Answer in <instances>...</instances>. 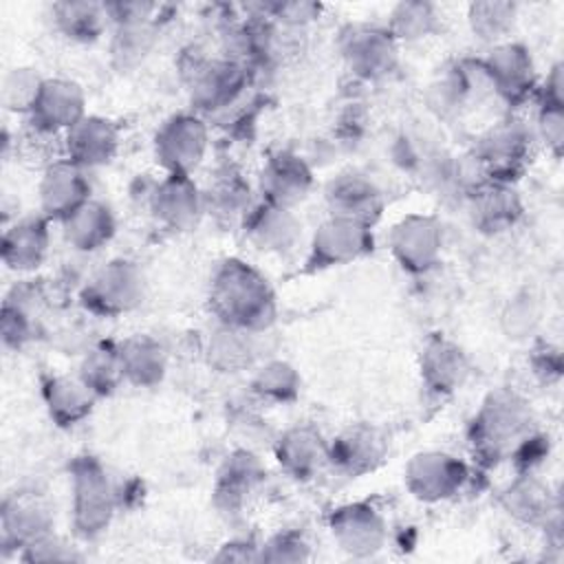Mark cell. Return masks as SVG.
Returning a JSON list of instances; mask_svg holds the SVG:
<instances>
[{
    "mask_svg": "<svg viewBox=\"0 0 564 564\" xmlns=\"http://www.w3.org/2000/svg\"><path fill=\"white\" fill-rule=\"evenodd\" d=\"M212 311L229 328L260 330L273 322L275 297L267 280L240 260H227L214 275Z\"/></svg>",
    "mask_w": 564,
    "mask_h": 564,
    "instance_id": "cell-1",
    "label": "cell"
},
{
    "mask_svg": "<svg viewBox=\"0 0 564 564\" xmlns=\"http://www.w3.org/2000/svg\"><path fill=\"white\" fill-rule=\"evenodd\" d=\"M115 509V491L104 467L95 458H82L73 467V524L84 538L101 533Z\"/></svg>",
    "mask_w": 564,
    "mask_h": 564,
    "instance_id": "cell-2",
    "label": "cell"
},
{
    "mask_svg": "<svg viewBox=\"0 0 564 564\" xmlns=\"http://www.w3.org/2000/svg\"><path fill=\"white\" fill-rule=\"evenodd\" d=\"M143 300V273L128 260H112L101 267L84 291L88 308L101 315L132 311Z\"/></svg>",
    "mask_w": 564,
    "mask_h": 564,
    "instance_id": "cell-3",
    "label": "cell"
},
{
    "mask_svg": "<svg viewBox=\"0 0 564 564\" xmlns=\"http://www.w3.org/2000/svg\"><path fill=\"white\" fill-rule=\"evenodd\" d=\"M207 150V128L194 115H174L154 139V152L167 174H189Z\"/></svg>",
    "mask_w": 564,
    "mask_h": 564,
    "instance_id": "cell-4",
    "label": "cell"
},
{
    "mask_svg": "<svg viewBox=\"0 0 564 564\" xmlns=\"http://www.w3.org/2000/svg\"><path fill=\"white\" fill-rule=\"evenodd\" d=\"M372 247L370 227L350 218L330 216L313 236L311 245V264L313 267H333L357 260Z\"/></svg>",
    "mask_w": 564,
    "mask_h": 564,
    "instance_id": "cell-5",
    "label": "cell"
},
{
    "mask_svg": "<svg viewBox=\"0 0 564 564\" xmlns=\"http://www.w3.org/2000/svg\"><path fill=\"white\" fill-rule=\"evenodd\" d=\"M443 231L436 218L410 214L401 218L390 234V249L403 269L425 271L441 253Z\"/></svg>",
    "mask_w": 564,
    "mask_h": 564,
    "instance_id": "cell-6",
    "label": "cell"
},
{
    "mask_svg": "<svg viewBox=\"0 0 564 564\" xmlns=\"http://www.w3.org/2000/svg\"><path fill=\"white\" fill-rule=\"evenodd\" d=\"M84 117V93L68 79H44L29 110L35 130L46 134L68 132Z\"/></svg>",
    "mask_w": 564,
    "mask_h": 564,
    "instance_id": "cell-7",
    "label": "cell"
},
{
    "mask_svg": "<svg viewBox=\"0 0 564 564\" xmlns=\"http://www.w3.org/2000/svg\"><path fill=\"white\" fill-rule=\"evenodd\" d=\"M467 469L465 465L443 452H425L416 454L408 469H405V482L408 489L421 498V500H443L456 494L465 482Z\"/></svg>",
    "mask_w": 564,
    "mask_h": 564,
    "instance_id": "cell-8",
    "label": "cell"
},
{
    "mask_svg": "<svg viewBox=\"0 0 564 564\" xmlns=\"http://www.w3.org/2000/svg\"><path fill=\"white\" fill-rule=\"evenodd\" d=\"M90 200V183L84 167L73 161L53 163L40 181V207L44 216L66 220L84 203Z\"/></svg>",
    "mask_w": 564,
    "mask_h": 564,
    "instance_id": "cell-9",
    "label": "cell"
},
{
    "mask_svg": "<svg viewBox=\"0 0 564 564\" xmlns=\"http://www.w3.org/2000/svg\"><path fill=\"white\" fill-rule=\"evenodd\" d=\"M311 183L313 176L308 165L291 152H280L269 159L260 172V192L264 200L286 209L306 198Z\"/></svg>",
    "mask_w": 564,
    "mask_h": 564,
    "instance_id": "cell-10",
    "label": "cell"
},
{
    "mask_svg": "<svg viewBox=\"0 0 564 564\" xmlns=\"http://www.w3.org/2000/svg\"><path fill=\"white\" fill-rule=\"evenodd\" d=\"M344 57L352 73L361 77H381L397 62V46L390 31L357 26L344 35Z\"/></svg>",
    "mask_w": 564,
    "mask_h": 564,
    "instance_id": "cell-11",
    "label": "cell"
},
{
    "mask_svg": "<svg viewBox=\"0 0 564 564\" xmlns=\"http://www.w3.org/2000/svg\"><path fill=\"white\" fill-rule=\"evenodd\" d=\"M326 200L333 209V216L350 218L361 225H372L383 207L379 187L357 172L339 174L326 187Z\"/></svg>",
    "mask_w": 564,
    "mask_h": 564,
    "instance_id": "cell-12",
    "label": "cell"
},
{
    "mask_svg": "<svg viewBox=\"0 0 564 564\" xmlns=\"http://www.w3.org/2000/svg\"><path fill=\"white\" fill-rule=\"evenodd\" d=\"M152 214L170 229H187L203 209V196L189 174H167L152 192Z\"/></svg>",
    "mask_w": 564,
    "mask_h": 564,
    "instance_id": "cell-13",
    "label": "cell"
},
{
    "mask_svg": "<svg viewBox=\"0 0 564 564\" xmlns=\"http://www.w3.org/2000/svg\"><path fill=\"white\" fill-rule=\"evenodd\" d=\"M119 145V134L112 121L104 117H84L66 132V154L79 167L108 163Z\"/></svg>",
    "mask_w": 564,
    "mask_h": 564,
    "instance_id": "cell-14",
    "label": "cell"
},
{
    "mask_svg": "<svg viewBox=\"0 0 564 564\" xmlns=\"http://www.w3.org/2000/svg\"><path fill=\"white\" fill-rule=\"evenodd\" d=\"M48 251V225L42 218L15 220L2 234V262L13 271H31Z\"/></svg>",
    "mask_w": 564,
    "mask_h": 564,
    "instance_id": "cell-15",
    "label": "cell"
},
{
    "mask_svg": "<svg viewBox=\"0 0 564 564\" xmlns=\"http://www.w3.org/2000/svg\"><path fill=\"white\" fill-rule=\"evenodd\" d=\"M333 535L344 551L368 555L381 549L386 531L381 518L370 507L350 505L333 516Z\"/></svg>",
    "mask_w": 564,
    "mask_h": 564,
    "instance_id": "cell-16",
    "label": "cell"
},
{
    "mask_svg": "<svg viewBox=\"0 0 564 564\" xmlns=\"http://www.w3.org/2000/svg\"><path fill=\"white\" fill-rule=\"evenodd\" d=\"M300 229L302 227L297 218L286 207L264 203L247 216V234L251 242L262 251H291L300 240Z\"/></svg>",
    "mask_w": 564,
    "mask_h": 564,
    "instance_id": "cell-17",
    "label": "cell"
},
{
    "mask_svg": "<svg viewBox=\"0 0 564 564\" xmlns=\"http://www.w3.org/2000/svg\"><path fill=\"white\" fill-rule=\"evenodd\" d=\"M245 88V70L236 62H209L194 73L192 101L203 110L229 106Z\"/></svg>",
    "mask_w": 564,
    "mask_h": 564,
    "instance_id": "cell-18",
    "label": "cell"
},
{
    "mask_svg": "<svg viewBox=\"0 0 564 564\" xmlns=\"http://www.w3.org/2000/svg\"><path fill=\"white\" fill-rule=\"evenodd\" d=\"M485 75L500 95L518 99L533 84V62L520 44H500L489 53Z\"/></svg>",
    "mask_w": 564,
    "mask_h": 564,
    "instance_id": "cell-19",
    "label": "cell"
},
{
    "mask_svg": "<svg viewBox=\"0 0 564 564\" xmlns=\"http://www.w3.org/2000/svg\"><path fill=\"white\" fill-rule=\"evenodd\" d=\"M527 141V130L513 121H507L502 126L491 128L480 139L476 159L489 174H505L524 159Z\"/></svg>",
    "mask_w": 564,
    "mask_h": 564,
    "instance_id": "cell-20",
    "label": "cell"
},
{
    "mask_svg": "<svg viewBox=\"0 0 564 564\" xmlns=\"http://www.w3.org/2000/svg\"><path fill=\"white\" fill-rule=\"evenodd\" d=\"M62 225L68 245L79 251H95L115 234V218L110 209L97 200L84 203L75 214L62 220Z\"/></svg>",
    "mask_w": 564,
    "mask_h": 564,
    "instance_id": "cell-21",
    "label": "cell"
},
{
    "mask_svg": "<svg viewBox=\"0 0 564 564\" xmlns=\"http://www.w3.org/2000/svg\"><path fill=\"white\" fill-rule=\"evenodd\" d=\"M95 397L97 394L84 383L82 377H53L44 386L46 408L59 425H73L82 421L90 412Z\"/></svg>",
    "mask_w": 564,
    "mask_h": 564,
    "instance_id": "cell-22",
    "label": "cell"
},
{
    "mask_svg": "<svg viewBox=\"0 0 564 564\" xmlns=\"http://www.w3.org/2000/svg\"><path fill=\"white\" fill-rule=\"evenodd\" d=\"M421 372L432 390L449 392L467 377V359L458 346L445 339H434L423 352Z\"/></svg>",
    "mask_w": 564,
    "mask_h": 564,
    "instance_id": "cell-23",
    "label": "cell"
},
{
    "mask_svg": "<svg viewBox=\"0 0 564 564\" xmlns=\"http://www.w3.org/2000/svg\"><path fill=\"white\" fill-rule=\"evenodd\" d=\"M324 458H328V449L308 427L289 430L278 443V460L295 478L313 476Z\"/></svg>",
    "mask_w": 564,
    "mask_h": 564,
    "instance_id": "cell-24",
    "label": "cell"
},
{
    "mask_svg": "<svg viewBox=\"0 0 564 564\" xmlns=\"http://www.w3.org/2000/svg\"><path fill=\"white\" fill-rule=\"evenodd\" d=\"M51 518L46 509L35 500H7L2 511V538L4 544L13 542L20 546H31L33 542L48 535Z\"/></svg>",
    "mask_w": 564,
    "mask_h": 564,
    "instance_id": "cell-25",
    "label": "cell"
},
{
    "mask_svg": "<svg viewBox=\"0 0 564 564\" xmlns=\"http://www.w3.org/2000/svg\"><path fill=\"white\" fill-rule=\"evenodd\" d=\"M123 379L134 386H154L165 375V352L150 337H130L119 348Z\"/></svg>",
    "mask_w": 564,
    "mask_h": 564,
    "instance_id": "cell-26",
    "label": "cell"
},
{
    "mask_svg": "<svg viewBox=\"0 0 564 564\" xmlns=\"http://www.w3.org/2000/svg\"><path fill=\"white\" fill-rule=\"evenodd\" d=\"M379 456L381 441L368 427H355L344 432L328 449V458L348 474H361L366 469H372Z\"/></svg>",
    "mask_w": 564,
    "mask_h": 564,
    "instance_id": "cell-27",
    "label": "cell"
},
{
    "mask_svg": "<svg viewBox=\"0 0 564 564\" xmlns=\"http://www.w3.org/2000/svg\"><path fill=\"white\" fill-rule=\"evenodd\" d=\"M524 421H527V414L522 412L520 403L511 399H494L478 419L480 441L487 447L498 449L502 443L518 436Z\"/></svg>",
    "mask_w": 564,
    "mask_h": 564,
    "instance_id": "cell-28",
    "label": "cell"
},
{
    "mask_svg": "<svg viewBox=\"0 0 564 564\" xmlns=\"http://www.w3.org/2000/svg\"><path fill=\"white\" fill-rule=\"evenodd\" d=\"M57 29L77 42H90L104 31L108 18L106 4L95 2H57L53 4Z\"/></svg>",
    "mask_w": 564,
    "mask_h": 564,
    "instance_id": "cell-29",
    "label": "cell"
},
{
    "mask_svg": "<svg viewBox=\"0 0 564 564\" xmlns=\"http://www.w3.org/2000/svg\"><path fill=\"white\" fill-rule=\"evenodd\" d=\"M260 476H262V469L253 456L245 452L234 454L220 471L216 494L218 498H227V507H234L238 505V500H242L245 494H249L256 487Z\"/></svg>",
    "mask_w": 564,
    "mask_h": 564,
    "instance_id": "cell-30",
    "label": "cell"
},
{
    "mask_svg": "<svg viewBox=\"0 0 564 564\" xmlns=\"http://www.w3.org/2000/svg\"><path fill=\"white\" fill-rule=\"evenodd\" d=\"M79 377L95 394L112 392L123 379L119 348H95L86 355Z\"/></svg>",
    "mask_w": 564,
    "mask_h": 564,
    "instance_id": "cell-31",
    "label": "cell"
},
{
    "mask_svg": "<svg viewBox=\"0 0 564 564\" xmlns=\"http://www.w3.org/2000/svg\"><path fill=\"white\" fill-rule=\"evenodd\" d=\"M476 216H478V223L489 229H500L505 225H511L513 218L518 216V203L513 192L502 185L478 189Z\"/></svg>",
    "mask_w": 564,
    "mask_h": 564,
    "instance_id": "cell-32",
    "label": "cell"
},
{
    "mask_svg": "<svg viewBox=\"0 0 564 564\" xmlns=\"http://www.w3.org/2000/svg\"><path fill=\"white\" fill-rule=\"evenodd\" d=\"M436 29V11L425 2L399 4L392 11L390 35L399 40H419Z\"/></svg>",
    "mask_w": 564,
    "mask_h": 564,
    "instance_id": "cell-33",
    "label": "cell"
},
{
    "mask_svg": "<svg viewBox=\"0 0 564 564\" xmlns=\"http://www.w3.org/2000/svg\"><path fill=\"white\" fill-rule=\"evenodd\" d=\"M516 18V7L509 2H478L469 9V20L474 33L482 40H498L511 26Z\"/></svg>",
    "mask_w": 564,
    "mask_h": 564,
    "instance_id": "cell-34",
    "label": "cell"
},
{
    "mask_svg": "<svg viewBox=\"0 0 564 564\" xmlns=\"http://www.w3.org/2000/svg\"><path fill=\"white\" fill-rule=\"evenodd\" d=\"M297 386H300V379H297L295 370L282 361H273V364L264 366L253 381L256 392H260L262 397L275 399V401L293 399L297 394Z\"/></svg>",
    "mask_w": 564,
    "mask_h": 564,
    "instance_id": "cell-35",
    "label": "cell"
},
{
    "mask_svg": "<svg viewBox=\"0 0 564 564\" xmlns=\"http://www.w3.org/2000/svg\"><path fill=\"white\" fill-rule=\"evenodd\" d=\"M44 79H40L31 68H13L2 82V101L11 110L29 112L37 90Z\"/></svg>",
    "mask_w": 564,
    "mask_h": 564,
    "instance_id": "cell-36",
    "label": "cell"
},
{
    "mask_svg": "<svg viewBox=\"0 0 564 564\" xmlns=\"http://www.w3.org/2000/svg\"><path fill=\"white\" fill-rule=\"evenodd\" d=\"M542 130L549 143H553L555 148H560L562 143V106L555 104H544L542 110Z\"/></svg>",
    "mask_w": 564,
    "mask_h": 564,
    "instance_id": "cell-37",
    "label": "cell"
},
{
    "mask_svg": "<svg viewBox=\"0 0 564 564\" xmlns=\"http://www.w3.org/2000/svg\"><path fill=\"white\" fill-rule=\"evenodd\" d=\"M529 494H531V496H529V507H531V509H535V507H538V496H535L533 487L529 489ZM513 496H518V498H522V500L527 502V496H524V491H522V489H516V491H513Z\"/></svg>",
    "mask_w": 564,
    "mask_h": 564,
    "instance_id": "cell-38",
    "label": "cell"
}]
</instances>
